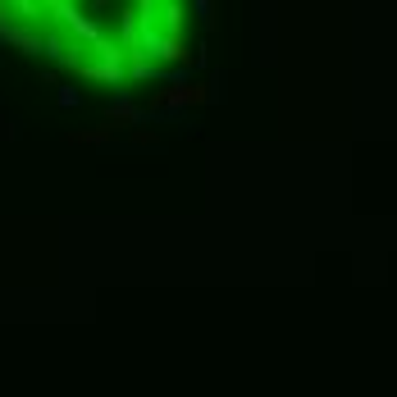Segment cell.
<instances>
[{
	"mask_svg": "<svg viewBox=\"0 0 397 397\" xmlns=\"http://www.w3.org/2000/svg\"><path fill=\"white\" fill-rule=\"evenodd\" d=\"M46 5H59V0H46Z\"/></svg>",
	"mask_w": 397,
	"mask_h": 397,
	"instance_id": "2",
	"label": "cell"
},
{
	"mask_svg": "<svg viewBox=\"0 0 397 397\" xmlns=\"http://www.w3.org/2000/svg\"><path fill=\"white\" fill-rule=\"evenodd\" d=\"M59 106H78V92L73 87H59Z\"/></svg>",
	"mask_w": 397,
	"mask_h": 397,
	"instance_id": "1",
	"label": "cell"
}]
</instances>
